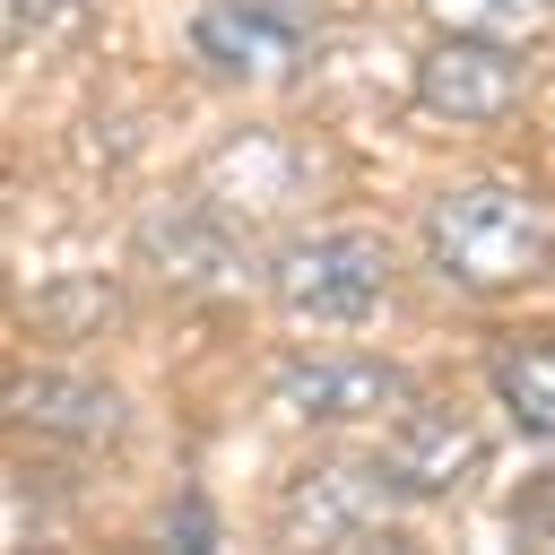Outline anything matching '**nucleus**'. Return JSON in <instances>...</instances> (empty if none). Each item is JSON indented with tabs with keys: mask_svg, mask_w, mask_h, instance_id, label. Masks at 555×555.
Returning a JSON list of instances; mask_svg holds the SVG:
<instances>
[{
	"mask_svg": "<svg viewBox=\"0 0 555 555\" xmlns=\"http://www.w3.org/2000/svg\"><path fill=\"white\" fill-rule=\"evenodd\" d=\"M425 251L460 286H529L555 260V208L520 182H460L425 208Z\"/></svg>",
	"mask_w": 555,
	"mask_h": 555,
	"instance_id": "f257e3e1",
	"label": "nucleus"
},
{
	"mask_svg": "<svg viewBox=\"0 0 555 555\" xmlns=\"http://www.w3.org/2000/svg\"><path fill=\"white\" fill-rule=\"evenodd\" d=\"M278 304H295L304 321H364L390 295V251L373 234H304L278 251L269 269Z\"/></svg>",
	"mask_w": 555,
	"mask_h": 555,
	"instance_id": "f03ea898",
	"label": "nucleus"
},
{
	"mask_svg": "<svg viewBox=\"0 0 555 555\" xmlns=\"http://www.w3.org/2000/svg\"><path fill=\"white\" fill-rule=\"evenodd\" d=\"M529 95V61L494 35H451L416 61V104L442 121H494Z\"/></svg>",
	"mask_w": 555,
	"mask_h": 555,
	"instance_id": "7ed1b4c3",
	"label": "nucleus"
},
{
	"mask_svg": "<svg viewBox=\"0 0 555 555\" xmlns=\"http://www.w3.org/2000/svg\"><path fill=\"white\" fill-rule=\"evenodd\" d=\"M390 503H399V486L382 468H304L295 494L278 503V529L304 546H356V538L390 529Z\"/></svg>",
	"mask_w": 555,
	"mask_h": 555,
	"instance_id": "20e7f679",
	"label": "nucleus"
},
{
	"mask_svg": "<svg viewBox=\"0 0 555 555\" xmlns=\"http://www.w3.org/2000/svg\"><path fill=\"white\" fill-rule=\"evenodd\" d=\"M191 43H199V61L225 69V78H278V69L304 61V17H286V9H269V0H208V9L191 17Z\"/></svg>",
	"mask_w": 555,
	"mask_h": 555,
	"instance_id": "39448f33",
	"label": "nucleus"
},
{
	"mask_svg": "<svg viewBox=\"0 0 555 555\" xmlns=\"http://www.w3.org/2000/svg\"><path fill=\"white\" fill-rule=\"evenodd\" d=\"M399 399H408V382L382 356H304L278 373V408H295L312 425H356V416H382Z\"/></svg>",
	"mask_w": 555,
	"mask_h": 555,
	"instance_id": "423d86ee",
	"label": "nucleus"
},
{
	"mask_svg": "<svg viewBox=\"0 0 555 555\" xmlns=\"http://www.w3.org/2000/svg\"><path fill=\"white\" fill-rule=\"evenodd\" d=\"M139 251H147L165 278H182V286H234V269H243L234 234H225L217 208H199V199L147 208V217H139Z\"/></svg>",
	"mask_w": 555,
	"mask_h": 555,
	"instance_id": "0eeeda50",
	"label": "nucleus"
},
{
	"mask_svg": "<svg viewBox=\"0 0 555 555\" xmlns=\"http://www.w3.org/2000/svg\"><path fill=\"white\" fill-rule=\"evenodd\" d=\"M9 408H17V425L61 434V442H121V425H130L121 390L78 382V373H17L9 382Z\"/></svg>",
	"mask_w": 555,
	"mask_h": 555,
	"instance_id": "6e6552de",
	"label": "nucleus"
},
{
	"mask_svg": "<svg viewBox=\"0 0 555 555\" xmlns=\"http://www.w3.org/2000/svg\"><path fill=\"white\" fill-rule=\"evenodd\" d=\"M468 468H477V425L460 408H416L382 451V477L399 494H451Z\"/></svg>",
	"mask_w": 555,
	"mask_h": 555,
	"instance_id": "1a4fd4ad",
	"label": "nucleus"
},
{
	"mask_svg": "<svg viewBox=\"0 0 555 555\" xmlns=\"http://www.w3.org/2000/svg\"><path fill=\"white\" fill-rule=\"evenodd\" d=\"M494 390L520 434H555V330H520L494 356Z\"/></svg>",
	"mask_w": 555,
	"mask_h": 555,
	"instance_id": "9d476101",
	"label": "nucleus"
},
{
	"mask_svg": "<svg viewBox=\"0 0 555 555\" xmlns=\"http://www.w3.org/2000/svg\"><path fill=\"white\" fill-rule=\"evenodd\" d=\"M425 17L451 26V35H494L512 52L555 43V0H425Z\"/></svg>",
	"mask_w": 555,
	"mask_h": 555,
	"instance_id": "9b49d317",
	"label": "nucleus"
},
{
	"mask_svg": "<svg viewBox=\"0 0 555 555\" xmlns=\"http://www.w3.org/2000/svg\"><path fill=\"white\" fill-rule=\"evenodd\" d=\"M35 321H78V330H95V321H113V295L104 286H52V295H35Z\"/></svg>",
	"mask_w": 555,
	"mask_h": 555,
	"instance_id": "f8f14e48",
	"label": "nucleus"
},
{
	"mask_svg": "<svg viewBox=\"0 0 555 555\" xmlns=\"http://www.w3.org/2000/svg\"><path fill=\"white\" fill-rule=\"evenodd\" d=\"M61 9H69V0H9V35H43Z\"/></svg>",
	"mask_w": 555,
	"mask_h": 555,
	"instance_id": "ddd939ff",
	"label": "nucleus"
},
{
	"mask_svg": "<svg viewBox=\"0 0 555 555\" xmlns=\"http://www.w3.org/2000/svg\"><path fill=\"white\" fill-rule=\"evenodd\" d=\"M269 9H286V17H312V9H330V0H269Z\"/></svg>",
	"mask_w": 555,
	"mask_h": 555,
	"instance_id": "4468645a",
	"label": "nucleus"
}]
</instances>
